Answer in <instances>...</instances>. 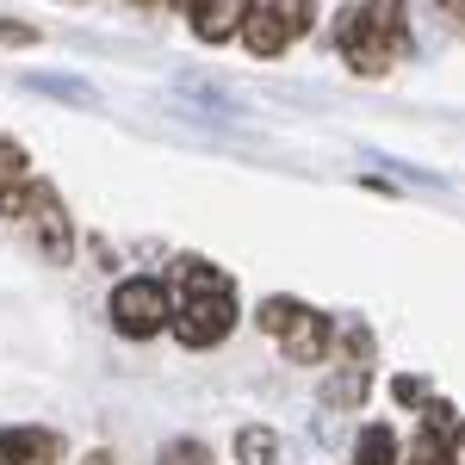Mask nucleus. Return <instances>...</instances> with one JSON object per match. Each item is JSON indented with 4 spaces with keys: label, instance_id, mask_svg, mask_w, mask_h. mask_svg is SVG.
I'll return each mask as SVG.
<instances>
[{
    "label": "nucleus",
    "instance_id": "nucleus-14",
    "mask_svg": "<svg viewBox=\"0 0 465 465\" xmlns=\"http://www.w3.org/2000/svg\"><path fill=\"white\" fill-rule=\"evenodd\" d=\"M155 465H212V447L205 440H168Z\"/></svg>",
    "mask_w": 465,
    "mask_h": 465
},
{
    "label": "nucleus",
    "instance_id": "nucleus-21",
    "mask_svg": "<svg viewBox=\"0 0 465 465\" xmlns=\"http://www.w3.org/2000/svg\"><path fill=\"white\" fill-rule=\"evenodd\" d=\"M453 19H460V25H465V0H453Z\"/></svg>",
    "mask_w": 465,
    "mask_h": 465
},
{
    "label": "nucleus",
    "instance_id": "nucleus-22",
    "mask_svg": "<svg viewBox=\"0 0 465 465\" xmlns=\"http://www.w3.org/2000/svg\"><path fill=\"white\" fill-rule=\"evenodd\" d=\"M131 6H162V0H131Z\"/></svg>",
    "mask_w": 465,
    "mask_h": 465
},
{
    "label": "nucleus",
    "instance_id": "nucleus-15",
    "mask_svg": "<svg viewBox=\"0 0 465 465\" xmlns=\"http://www.w3.org/2000/svg\"><path fill=\"white\" fill-rule=\"evenodd\" d=\"M391 397L403 403V410H429V403H434L429 385H422V379H410V372H397V379H391Z\"/></svg>",
    "mask_w": 465,
    "mask_h": 465
},
{
    "label": "nucleus",
    "instance_id": "nucleus-12",
    "mask_svg": "<svg viewBox=\"0 0 465 465\" xmlns=\"http://www.w3.org/2000/svg\"><path fill=\"white\" fill-rule=\"evenodd\" d=\"M236 465H280V434L273 429H242L236 434Z\"/></svg>",
    "mask_w": 465,
    "mask_h": 465
},
{
    "label": "nucleus",
    "instance_id": "nucleus-1",
    "mask_svg": "<svg viewBox=\"0 0 465 465\" xmlns=\"http://www.w3.org/2000/svg\"><path fill=\"white\" fill-rule=\"evenodd\" d=\"M236 329V286L230 273H217L212 261H186L174 273V335L180 348H217Z\"/></svg>",
    "mask_w": 465,
    "mask_h": 465
},
{
    "label": "nucleus",
    "instance_id": "nucleus-10",
    "mask_svg": "<svg viewBox=\"0 0 465 465\" xmlns=\"http://www.w3.org/2000/svg\"><path fill=\"white\" fill-rule=\"evenodd\" d=\"M360 13L391 37L397 50H410V6H403V0H360Z\"/></svg>",
    "mask_w": 465,
    "mask_h": 465
},
{
    "label": "nucleus",
    "instance_id": "nucleus-5",
    "mask_svg": "<svg viewBox=\"0 0 465 465\" xmlns=\"http://www.w3.org/2000/svg\"><path fill=\"white\" fill-rule=\"evenodd\" d=\"M19 223H32V230H37V249L50 254V261H69V254H74L69 212H63V199H56L50 180H32V199H25V217H19Z\"/></svg>",
    "mask_w": 465,
    "mask_h": 465
},
{
    "label": "nucleus",
    "instance_id": "nucleus-7",
    "mask_svg": "<svg viewBox=\"0 0 465 465\" xmlns=\"http://www.w3.org/2000/svg\"><path fill=\"white\" fill-rule=\"evenodd\" d=\"M254 0H186V19L205 44H223V37H242Z\"/></svg>",
    "mask_w": 465,
    "mask_h": 465
},
{
    "label": "nucleus",
    "instance_id": "nucleus-6",
    "mask_svg": "<svg viewBox=\"0 0 465 465\" xmlns=\"http://www.w3.org/2000/svg\"><path fill=\"white\" fill-rule=\"evenodd\" d=\"M292 19L273 6V0H254V13H249V25H242V50L249 56H261V63H273V56H286V44H292Z\"/></svg>",
    "mask_w": 465,
    "mask_h": 465
},
{
    "label": "nucleus",
    "instance_id": "nucleus-2",
    "mask_svg": "<svg viewBox=\"0 0 465 465\" xmlns=\"http://www.w3.org/2000/svg\"><path fill=\"white\" fill-rule=\"evenodd\" d=\"M261 335H273L286 348V360H298V366H317L335 348V322L322 311H311V304H292V298H267L261 304Z\"/></svg>",
    "mask_w": 465,
    "mask_h": 465
},
{
    "label": "nucleus",
    "instance_id": "nucleus-9",
    "mask_svg": "<svg viewBox=\"0 0 465 465\" xmlns=\"http://www.w3.org/2000/svg\"><path fill=\"white\" fill-rule=\"evenodd\" d=\"M56 434L44 429H0V465H56Z\"/></svg>",
    "mask_w": 465,
    "mask_h": 465
},
{
    "label": "nucleus",
    "instance_id": "nucleus-4",
    "mask_svg": "<svg viewBox=\"0 0 465 465\" xmlns=\"http://www.w3.org/2000/svg\"><path fill=\"white\" fill-rule=\"evenodd\" d=\"M335 37H341V63H348L354 74H385V69H391L397 44L379 32L360 6H348V13H341V32H335Z\"/></svg>",
    "mask_w": 465,
    "mask_h": 465
},
{
    "label": "nucleus",
    "instance_id": "nucleus-11",
    "mask_svg": "<svg viewBox=\"0 0 465 465\" xmlns=\"http://www.w3.org/2000/svg\"><path fill=\"white\" fill-rule=\"evenodd\" d=\"M354 465H397V434L385 422H366L354 440Z\"/></svg>",
    "mask_w": 465,
    "mask_h": 465
},
{
    "label": "nucleus",
    "instance_id": "nucleus-8",
    "mask_svg": "<svg viewBox=\"0 0 465 465\" xmlns=\"http://www.w3.org/2000/svg\"><path fill=\"white\" fill-rule=\"evenodd\" d=\"M453 429H460V416H453L447 403H429V422H422V429H416V440L403 447V465H447Z\"/></svg>",
    "mask_w": 465,
    "mask_h": 465
},
{
    "label": "nucleus",
    "instance_id": "nucleus-19",
    "mask_svg": "<svg viewBox=\"0 0 465 465\" xmlns=\"http://www.w3.org/2000/svg\"><path fill=\"white\" fill-rule=\"evenodd\" d=\"M447 465H465V416H460V429H453V447H447Z\"/></svg>",
    "mask_w": 465,
    "mask_h": 465
},
{
    "label": "nucleus",
    "instance_id": "nucleus-20",
    "mask_svg": "<svg viewBox=\"0 0 465 465\" xmlns=\"http://www.w3.org/2000/svg\"><path fill=\"white\" fill-rule=\"evenodd\" d=\"M81 465H118V460H112L106 447H94V453H87V460H81Z\"/></svg>",
    "mask_w": 465,
    "mask_h": 465
},
{
    "label": "nucleus",
    "instance_id": "nucleus-18",
    "mask_svg": "<svg viewBox=\"0 0 465 465\" xmlns=\"http://www.w3.org/2000/svg\"><path fill=\"white\" fill-rule=\"evenodd\" d=\"M0 44H37V32L19 25V19H0Z\"/></svg>",
    "mask_w": 465,
    "mask_h": 465
},
{
    "label": "nucleus",
    "instance_id": "nucleus-16",
    "mask_svg": "<svg viewBox=\"0 0 465 465\" xmlns=\"http://www.w3.org/2000/svg\"><path fill=\"white\" fill-rule=\"evenodd\" d=\"M273 6H280V13L292 19V32H298V37L317 25V0H273Z\"/></svg>",
    "mask_w": 465,
    "mask_h": 465
},
{
    "label": "nucleus",
    "instance_id": "nucleus-17",
    "mask_svg": "<svg viewBox=\"0 0 465 465\" xmlns=\"http://www.w3.org/2000/svg\"><path fill=\"white\" fill-rule=\"evenodd\" d=\"M32 87H50V94H69V100H87L81 81H50V74H32Z\"/></svg>",
    "mask_w": 465,
    "mask_h": 465
},
{
    "label": "nucleus",
    "instance_id": "nucleus-3",
    "mask_svg": "<svg viewBox=\"0 0 465 465\" xmlns=\"http://www.w3.org/2000/svg\"><path fill=\"white\" fill-rule=\"evenodd\" d=\"M168 322H174V292L162 286V280H124V286L112 292V329H118V335L149 341V335H162Z\"/></svg>",
    "mask_w": 465,
    "mask_h": 465
},
{
    "label": "nucleus",
    "instance_id": "nucleus-13",
    "mask_svg": "<svg viewBox=\"0 0 465 465\" xmlns=\"http://www.w3.org/2000/svg\"><path fill=\"white\" fill-rule=\"evenodd\" d=\"M25 174H32V162H25V149H19V137H0V193L25 186Z\"/></svg>",
    "mask_w": 465,
    "mask_h": 465
}]
</instances>
